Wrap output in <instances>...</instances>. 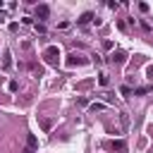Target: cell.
<instances>
[{"label":"cell","instance_id":"1","mask_svg":"<svg viewBox=\"0 0 153 153\" xmlns=\"http://www.w3.org/2000/svg\"><path fill=\"white\" fill-rule=\"evenodd\" d=\"M43 57H45L48 65L57 67V65H60V48H57V45H48V48L43 50Z\"/></svg>","mask_w":153,"mask_h":153},{"label":"cell","instance_id":"2","mask_svg":"<svg viewBox=\"0 0 153 153\" xmlns=\"http://www.w3.org/2000/svg\"><path fill=\"white\" fill-rule=\"evenodd\" d=\"M38 148V139H36V134H29V139H26V148H24V153H33Z\"/></svg>","mask_w":153,"mask_h":153},{"label":"cell","instance_id":"3","mask_svg":"<svg viewBox=\"0 0 153 153\" xmlns=\"http://www.w3.org/2000/svg\"><path fill=\"white\" fill-rule=\"evenodd\" d=\"M84 62H86V60H84L81 55H76V53L67 57V67H79V65H84Z\"/></svg>","mask_w":153,"mask_h":153},{"label":"cell","instance_id":"4","mask_svg":"<svg viewBox=\"0 0 153 153\" xmlns=\"http://www.w3.org/2000/svg\"><path fill=\"white\" fill-rule=\"evenodd\" d=\"M48 14H50V7L48 5H36V17L38 19H48Z\"/></svg>","mask_w":153,"mask_h":153},{"label":"cell","instance_id":"5","mask_svg":"<svg viewBox=\"0 0 153 153\" xmlns=\"http://www.w3.org/2000/svg\"><path fill=\"white\" fill-rule=\"evenodd\" d=\"M110 148H112L115 153H127V143H124L122 139H117V141H112V143H110Z\"/></svg>","mask_w":153,"mask_h":153},{"label":"cell","instance_id":"6","mask_svg":"<svg viewBox=\"0 0 153 153\" xmlns=\"http://www.w3.org/2000/svg\"><path fill=\"white\" fill-rule=\"evenodd\" d=\"M88 22H93V12H84V14L76 19V24H81V26H84V24H88Z\"/></svg>","mask_w":153,"mask_h":153},{"label":"cell","instance_id":"7","mask_svg":"<svg viewBox=\"0 0 153 153\" xmlns=\"http://www.w3.org/2000/svg\"><path fill=\"white\" fill-rule=\"evenodd\" d=\"M153 91V84H148V86H139V88H134V96H143V93H151Z\"/></svg>","mask_w":153,"mask_h":153},{"label":"cell","instance_id":"8","mask_svg":"<svg viewBox=\"0 0 153 153\" xmlns=\"http://www.w3.org/2000/svg\"><path fill=\"white\" fill-rule=\"evenodd\" d=\"M124 60H127V55H124V53H122V50H117V53H115V55H112V62H117V65H122V62H124Z\"/></svg>","mask_w":153,"mask_h":153},{"label":"cell","instance_id":"9","mask_svg":"<svg viewBox=\"0 0 153 153\" xmlns=\"http://www.w3.org/2000/svg\"><path fill=\"white\" fill-rule=\"evenodd\" d=\"M2 67H5V69H10V67H12V60H10V50H5V57H2Z\"/></svg>","mask_w":153,"mask_h":153},{"label":"cell","instance_id":"10","mask_svg":"<svg viewBox=\"0 0 153 153\" xmlns=\"http://www.w3.org/2000/svg\"><path fill=\"white\" fill-rule=\"evenodd\" d=\"M108 81H110V79H108V74H105V72H100V76H98V84H100V86H108Z\"/></svg>","mask_w":153,"mask_h":153},{"label":"cell","instance_id":"11","mask_svg":"<svg viewBox=\"0 0 153 153\" xmlns=\"http://www.w3.org/2000/svg\"><path fill=\"white\" fill-rule=\"evenodd\" d=\"M103 108H105L103 103H91V105H88V110H91V112H98V110H103Z\"/></svg>","mask_w":153,"mask_h":153},{"label":"cell","instance_id":"12","mask_svg":"<svg viewBox=\"0 0 153 153\" xmlns=\"http://www.w3.org/2000/svg\"><path fill=\"white\" fill-rule=\"evenodd\" d=\"M120 93H122V96H129L131 88H129V86H120Z\"/></svg>","mask_w":153,"mask_h":153},{"label":"cell","instance_id":"13","mask_svg":"<svg viewBox=\"0 0 153 153\" xmlns=\"http://www.w3.org/2000/svg\"><path fill=\"white\" fill-rule=\"evenodd\" d=\"M146 72H148V76H153V65H151V67H148Z\"/></svg>","mask_w":153,"mask_h":153}]
</instances>
